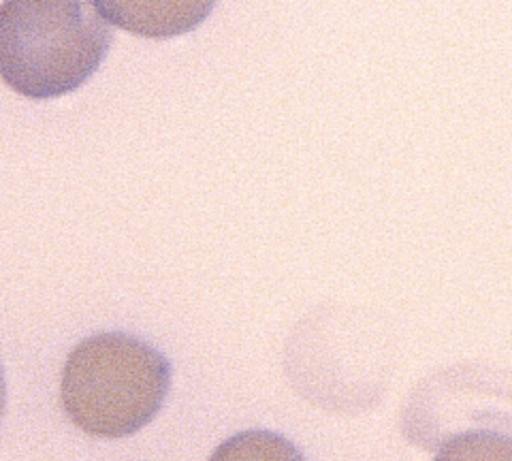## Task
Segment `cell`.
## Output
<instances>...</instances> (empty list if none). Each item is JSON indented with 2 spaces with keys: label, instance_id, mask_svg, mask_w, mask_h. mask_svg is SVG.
<instances>
[{
  "label": "cell",
  "instance_id": "obj_1",
  "mask_svg": "<svg viewBox=\"0 0 512 461\" xmlns=\"http://www.w3.org/2000/svg\"><path fill=\"white\" fill-rule=\"evenodd\" d=\"M171 387L167 357L131 333L109 331L79 342L62 370L67 417L96 438L137 434L163 408Z\"/></svg>",
  "mask_w": 512,
  "mask_h": 461
},
{
  "label": "cell",
  "instance_id": "obj_2",
  "mask_svg": "<svg viewBox=\"0 0 512 461\" xmlns=\"http://www.w3.org/2000/svg\"><path fill=\"white\" fill-rule=\"evenodd\" d=\"M114 30L88 3L0 7V79L26 99L64 97L96 73Z\"/></svg>",
  "mask_w": 512,
  "mask_h": 461
},
{
  "label": "cell",
  "instance_id": "obj_3",
  "mask_svg": "<svg viewBox=\"0 0 512 461\" xmlns=\"http://www.w3.org/2000/svg\"><path fill=\"white\" fill-rule=\"evenodd\" d=\"M214 3H96V13L141 37H175L199 26Z\"/></svg>",
  "mask_w": 512,
  "mask_h": 461
},
{
  "label": "cell",
  "instance_id": "obj_4",
  "mask_svg": "<svg viewBox=\"0 0 512 461\" xmlns=\"http://www.w3.org/2000/svg\"><path fill=\"white\" fill-rule=\"evenodd\" d=\"M210 461H306L291 440L267 429H248L224 440Z\"/></svg>",
  "mask_w": 512,
  "mask_h": 461
},
{
  "label": "cell",
  "instance_id": "obj_5",
  "mask_svg": "<svg viewBox=\"0 0 512 461\" xmlns=\"http://www.w3.org/2000/svg\"><path fill=\"white\" fill-rule=\"evenodd\" d=\"M434 461H512V444L506 434L472 429L446 440Z\"/></svg>",
  "mask_w": 512,
  "mask_h": 461
},
{
  "label": "cell",
  "instance_id": "obj_6",
  "mask_svg": "<svg viewBox=\"0 0 512 461\" xmlns=\"http://www.w3.org/2000/svg\"><path fill=\"white\" fill-rule=\"evenodd\" d=\"M5 404H7V387H5L3 368H0V417H3V412H5Z\"/></svg>",
  "mask_w": 512,
  "mask_h": 461
}]
</instances>
